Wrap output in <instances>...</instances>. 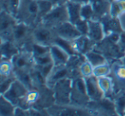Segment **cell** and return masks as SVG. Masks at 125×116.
Here are the masks:
<instances>
[{"instance_id":"cell-4","label":"cell","mask_w":125,"mask_h":116,"mask_svg":"<svg viewBox=\"0 0 125 116\" xmlns=\"http://www.w3.org/2000/svg\"><path fill=\"white\" fill-rule=\"evenodd\" d=\"M72 78L68 77L58 81L52 88L55 104L59 106L70 105L71 101Z\"/></svg>"},{"instance_id":"cell-10","label":"cell","mask_w":125,"mask_h":116,"mask_svg":"<svg viewBox=\"0 0 125 116\" xmlns=\"http://www.w3.org/2000/svg\"><path fill=\"white\" fill-rule=\"evenodd\" d=\"M18 22V20L15 16L8 11L1 9L0 13V35L1 40H8L10 32L15 25Z\"/></svg>"},{"instance_id":"cell-16","label":"cell","mask_w":125,"mask_h":116,"mask_svg":"<svg viewBox=\"0 0 125 116\" xmlns=\"http://www.w3.org/2000/svg\"><path fill=\"white\" fill-rule=\"evenodd\" d=\"M72 45L76 54L84 55L87 51L94 49L96 44L94 43L87 35H82L78 38L72 41Z\"/></svg>"},{"instance_id":"cell-28","label":"cell","mask_w":125,"mask_h":116,"mask_svg":"<svg viewBox=\"0 0 125 116\" xmlns=\"http://www.w3.org/2000/svg\"><path fill=\"white\" fill-rule=\"evenodd\" d=\"M53 6L54 4L49 0H39V23Z\"/></svg>"},{"instance_id":"cell-2","label":"cell","mask_w":125,"mask_h":116,"mask_svg":"<svg viewBox=\"0 0 125 116\" xmlns=\"http://www.w3.org/2000/svg\"><path fill=\"white\" fill-rule=\"evenodd\" d=\"M71 101L70 104L75 107H87L90 99L87 95V85L85 78L82 76H76L72 78Z\"/></svg>"},{"instance_id":"cell-11","label":"cell","mask_w":125,"mask_h":116,"mask_svg":"<svg viewBox=\"0 0 125 116\" xmlns=\"http://www.w3.org/2000/svg\"><path fill=\"white\" fill-rule=\"evenodd\" d=\"M54 31H55L57 36L71 42L78 38L80 36H82V33L78 31L75 25L70 22V21H65V22L59 25L58 27H55Z\"/></svg>"},{"instance_id":"cell-14","label":"cell","mask_w":125,"mask_h":116,"mask_svg":"<svg viewBox=\"0 0 125 116\" xmlns=\"http://www.w3.org/2000/svg\"><path fill=\"white\" fill-rule=\"evenodd\" d=\"M86 85H87V95L90 101H98L104 97L102 90H100L98 84L97 78L94 75L85 78Z\"/></svg>"},{"instance_id":"cell-40","label":"cell","mask_w":125,"mask_h":116,"mask_svg":"<svg viewBox=\"0 0 125 116\" xmlns=\"http://www.w3.org/2000/svg\"><path fill=\"white\" fill-rule=\"evenodd\" d=\"M108 1H109L110 3H111V2H112V1H113V0H108Z\"/></svg>"},{"instance_id":"cell-12","label":"cell","mask_w":125,"mask_h":116,"mask_svg":"<svg viewBox=\"0 0 125 116\" xmlns=\"http://www.w3.org/2000/svg\"><path fill=\"white\" fill-rule=\"evenodd\" d=\"M72 70L68 65H62V66H55L52 70V73L49 75L46 80V85L51 89L60 80L65 78L70 77L71 78Z\"/></svg>"},{"instance_id":"cell-32","label":"cell","mask_w":125,"mask_h":116,"mask_svg":"<svg viewBox=\"0 0 125 116\" xmlns=\"http://www.w3.org/2000/svg\"><path fill=\"white\" fill-rule=\"evenodd\" d=\"M79 71H80V73L82 77L87 78V77L94 75V67L89 62L85 60L81 64L80 68H79Z\"/></svg>"},{"instance_id":"cell-20","label":"cell","mask_w":125,"mask_h":116,"mask_svg":"<svg viewBox=\"0 0 125 116\" xmlns=\"http://www.w3.org/2000/svg\"><path fill=\"white\" fill-rule=\"evenodd\" d=\"M84 56H85L86 60L93 65L94 68L109 62L107 57L101 52L96 50L95 49H93V50L87 51L86 54H84Z\"/></svg>"},{"instance_id":"cell-6","label":"cell","mask_w":125,"mask_h":116,"mask_svg":"<svg viewBox=\"0 0 125 116\" xmlns=\"http://www.w3.org/2000/svg\"><path fill=\"white\" fill-rule=\"evenodd\" d=\"M29 89L19 80L16 79L10 89L4 94H2L8 100H10L14 105L21 107L24 102L25 97Z\"/></svg>"},{"instance_id":"cell-41","label":"cell","mask_w":125,"mask_h":116,"mask_svg":"<svg viewBox=\"0 0 125 116\" xmlns=\"http://www.w3.org/2000/svg\"><path fill=\"white\" fill-rule=\"evenodd\" d=\"M123 115H124V116H125V112H124V114H123Z\"/></svg>"},{"instance_id":"cell-21","label":"cell","mask_w":125,"mask_h":116,"mask_svg":"<svg viewBox=\"0 0 125 116\" xmlns=\"http://www.w3.org/2000/svg\"><path fill=\"white\" fill-rule=\"evenodd\" d=\"M82 4H76V3L68 1L66 3L67 10H68V16H69V21L75 24L77 21L82 18L81 16V9H82Z\"/></svg>"},{"instance_id":"cell-29","label":"cell","mask_w":125,"mask_h":116,"mask_svg":"<svg viewBox=\"0 0 125 116\" xmlns=\"http://www.w3.org/2000/svg\"><path fill=\"white\" fill-rule=\"evenodd\" d=\"M16 80V77L15 73L9 75V76L1 77V79H0V95L5 93Z\"/></svg>"},{"instance_id":"cell-38","label":"cell","mask_w":125,"mask_h":116,"mask_svg":"<svg viewBox=\"0 0 125 116\" xmlns=\"http://www.w3.org/2000/svg\"><path fill=\"white\" fill-rule=\"evenodd\" d=\"M69 1H71V2L76 3V4H84L89 3V0H69Z\"/></svg>"},{"instance_id":"cell-7","label":"cell","mask_w":125,"mask_h":116,"mask_svg":"<svg viewBox=\"0 0 125 116\" xmlns=\"http://www.w3.org/2000/svg\"><path fill=\"white\" fill-rule=\"evenodd\" d=\"M54 29L44 26L43 24H38L33 27V43L39 44L45 46H51L53 44L56 38Z\"/></svg>"},{"instance_id":"cell-26","label":"cell","mask_w":125,"mask_h":116,"mask_svg":"<svg viewBox=\"0 0 125 116\" xmlns=\"http://www.w3.org/2000/svg\"><path fill=\"white\" fill-rule=\"evenodd\" d=\"M14 73V65L10 59L1 58L0 64V76L5 77Z\"/></svg>"},{"instance_id":"cell-18","label":"cell","mask_w":125,"mask_h":116,"mask_svg":"<svg viewBox=\"0 0 125 116\" xmlns=\"http://www.w3.org/2000/svg\"><path fill=\"white\" fill-rule=\"evenodd\" d=\"M97 80L99 88L102 90L104 97H111V98L113 99L115 96V87L112 78L109 75V76L97 78Z\"/></svg>"},{"instance_id":"cell-5","label":"cell","mask_w":125,"mask_h":116,"mask_svg":"<svg viewBox=\"0 0 125 116\" xmlns=\"http://www.w3.org/2000/svg\"><path fill=\"white\" fill-rule=\"evenodd\" d=\"M87 107L89 109L92 115H117L114 100L111 97H104L100 100L90 101L87 104Z\"/></svg>"},{"instance_id":"cell-25","label":"cell","mask_w":125,"mask_h":116,"mask_svg":"<svg viewBox=\"0 0 125 116\" xmlns=\"http://www.w3.org/2000/svg\"><path fill=\"white\" fill-rule=\"evenodd\" d=\"M52 45H58L59 47L63 49L66 52H68L70 55H76V52H75V50H74V47H73V45H72L71 41H69V40L64 39V38H60V37H58V36H56Z\"/></svg>"},{"instance_id":"cell-31","label":"cell","mask_w":125,"mask_h":116,"mask_svg":"<svg viewBox=\"0 0 125 116\" xmlns=\"http://www.w3.org/2000/svg\"><path fill=\"white\" fill-rule=\"evenodd\" d=\"M81 16L82 19L87 20V21H92L95 20V16H94V11L90 3H87L82 5V9H81Z\"/></svg>"},{"instance_id":"cell-39","label":"cell","mask_w":125,"mask_h":116,"mask_svg":"<svg viewBox=\"0 0 125 116\" xmlns=\"http://www.w3.org/2000/svg\"><path fill=\"white\" fill-rule=\"evenodd\" d=\"M121 61L123 62V63H125V55H123V57H122V58H121Z\"/></svg>"},{"instance_id":"cell-13","label":"cell","mask_w":125,"mask_h":116,"mask_svg":"<svg viewBox=\"0 0 125 116\" xmlns=\"http://www.w3.org/2000/svg\"><path fill=\"white\" fill-rule=\"evenodd\" d=\"M87 36L95 44L99 43L105 38V32L101 21H88V33Z\"/></svg>"},{"instance_id":"cell-15","label":"cell","mask_w":125,"mask_h":116,"mask_svg":"<svg viewBox=\"0 0 125 116\" xmlns=\"http://www.w3.org/2000/svg\"><path fill=\"white\" fill-rule=\"evenodd\" d=\"M50 52L55 66L67 65L70 59V56H71L68 52H66L63 49H62L57 45H51Z\"/></svg>"},{"instance_id":"cell-9","label":"cell","mask_w":125,"mask_h":116,"mask_svg":"<svg viewBox=\"0 0 125 116\" xmlns=\"http://www.w3.org/2000/svg\"><path fill=\"white\" fill-rule=\"evenodd\" d=\"M111 72L110 76L112 78L115 87V94L125 90V63L121 60L111 64Z\"/></svg>"},{"instance_id":"cell-8","label":"cell","mask_w":125,"mask_h":116,"mask_svg":"<svg viewBox=\"0 0 125 116\" xmlns=\"http://www.w3.org/2000/svg\"><path fill=\"white\" fill-rule=\"evenodd\" d=\"M14 65V71H32L35 67L33 55L30 50H21L11 59Z\"/></svg>"},{"instance_id":"cell-33","label":"cell","mask_w":125,"mask_h":116,"mask_svg":"<svg viewBox=\"0 0 125 116\" xmlns=\"http://www.w3.org/2000/svg\"><path fill=\"white\" fill-rule=\"evenodd\" d=\"M31 50L33 57H35L50 52V46H45V45H39V44L33 43L32 45L31 50Z\"/></svg>"},{"instance_id":"cell-22","label":"cell","mask_w":125,"mask_h":116,"mask_svg":"<svg viewBox=\"0 0 125 116\" xmlns=\"http://www.w3.org/2000/svg\"><path fill=\"white\" fill-rule=\"evenodd\" d=\"M16 105L8 100L3 95L0 96V115L1 116H14Z\"/></svg>"},{"instance_id":"cell-35","label":"cell","mask_w":125,"mask_h":116,"mask_svg":"<svg viewBox=\"0 0 125 116\" xmlns=\"http://www.w3.org/2000/svg\"><path fill=\"white\" fill-rule=\"evenodd\" d=\"M54 67H55L54 63H49V64L44 65V66H35V68L40 72V73L45 77V80H47L49 75L52 73Z\"/></svg>"},{"instance_id":"cell-17","label":"cell","mask_w":125,"mask_h":116,"mask_svg":"<svg viewBox=\"0 0 125 116\" xmlns=\"http://www.w3.org/2000/svg\"><path fill=\"white\" fill-rule=\"evenodd\" d=\"M94 11L95 20L100 21L103 17L110 14L111 3L108 0H89Z\"/></svg>"},{"instance_id":"cell-19","label":"cell","mask_w":125,"mask_h":116,"mask_svg":"<svg viewBox=\"0 0 125 116\" xmlns=\"http://www.w3.org/2000/svg\"><path fill=\"white\" fill-rule=\"evenodd\" d=\"M20 50L17 45L11 40H1V58L11 60Z\"/></svg>"},{"instance_id":"cell-30","label":"cell","mask_w":125,"mask_h":116,"mask_svg":"<svg viewBox=\"0 0 125 116\" xmlns=\"http://www.w3.org/2000/svg\"><path fill=\"white\" fill-rule=\"evenodd\" d=\"M111 72V66L110 62L105 63V64L99 65V66L94 67V76L96 78L104 76H109Z\"/></svg>"},{"instance_id":"cell-24","label":"cell","mask_w":125,"mask_h":116,"mask_svg":"<svg viewBox=\"0 0 125 116\" xmlns=\"http://www.w3.org/2000/svg\"><path fill=\"white\" fill-rule=\"evenodd\" d=\"M125 13V0H113L111 3L110 15L115 18H118Z\"/></svg>"},{"instance_id":"cell-23","label":"cell","mask_w":125,"mask_h":116,"mask_svg":"<svg viewBox=\"0 0 125 116\" xmlns=\"http://www.w3.org/2000/svg\"><path fill=\"white\" fill-rule=\"evenodd\" d=\"M113 100H114L117 115L123 116L125 112V90L119 91L115 94Z\"/></svg>"},{"instance_id":"cell-34","label":"cell","mask_w":125,"mask_h":116,"mask_svg":"<svg viewBox=\"0 0 125 116\" xmlns=\"http://www.w3.org/2000/svg\"><path fill=\"white\" fill-rule=\"evenodd\" d=\"M33 59H34L35 66H44V65L49 64V63H53L51 52L39 55V56H35L33 57Z\"/></svg>"},{"instance_id":"cell-36","label":"cell","mask_w":125,"mask_h":116,"mask_svg":"<svg viewBox=\"0 0 125 116\" xmlns=\"http://www.w3.org/2000/svg\"><path fill=\"white\" fill-rule=\"evenodd\" d=\"M75 27L78 29V31L82 33V35H87L88 33V21L81 18L79 21L75 23Z\"/></svg>"},{"instance_id":"cell-37","label":"cell","mask_w":125,"mask_h":116,"mask_svg":"<svg viewBox=\"0 0 125 116\" xmlns=\"http://www.w3.org/2000/svg\"><path fill=\"white\" fill-rule=\"evenodd\" d=\"M118 20H119L120 24H121L122 28H123V33H124L125 32V13L122 15V16H120L119 17H118Z\"/></svg>"},{"instance_id":"cell-27","label":"cell","mask_w":125,"mask_h":116,"mask_svg":"<svg viewBox=\"0 0 125 116\" xmlns=\"http://www.w3.org/2000/svg\"><path fill=\"white\" fill-rule=\"evenodd\" d=\"M20 0H1V9L16 16L17 14Z\"/></svg>"},{"instance_id":"cell-3","label":"cell","mask_w":125,"mask_h":116,"mask_svg":"<svg viewBox=\"0 0 125 116\" xmlns=\"http://www.w3.org/2000/svg\"><path fill=\"white\" fill-rule=\"evenodd\" d=\"M69 21L68 10L66 4L54 5L53 8L44 16L40 21V24L54 29L62 23ZM39 23V24H40Z\"/></svg>"},{"instance_id":"cell-1","label":"cell","mask_w":125,"mask_h":116,"mask_svg":"<svg viewBox=\"0 0 125 116\" xmlns=\"http://www.w3.org/2000/svg\"><path fill=\"white\" fill-rule=\"evenodd\" d=\"M18 21L32 27L39 24V0H20L17 14Z\"/></svg>"}]
</instances>
